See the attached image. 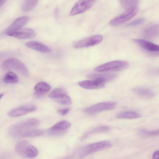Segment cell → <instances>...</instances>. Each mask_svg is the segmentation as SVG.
Segmentation results:
<instances>
[{"instance_id": "cell-1", "label": "cell", "mask_w": 159, "mask_h": 159, "mask_svg": "<svg viewBox=\"0 0 159 159\" xmlns=\"http://www.w3.org/2000/svg\"><path fill=\"white\" fill-rule=\"evenodd\" d=\"M39 123L37 119H26L12 125L8 128V132L13 138L29 137L31 133L36 129Z\"/></svg>"}, {"instance_id": "cell-2", "label": "cell", "mask_w": 159, "mask_h": 159, "mask_svg": "<svg viewBox=\"0 0 159 159\" xmlns=\"http://www.w3.org/2000/svg\"><path fill=\"white\" fill-rule=\"evenodd\" d=\"M112 146L111 142L107 140L90 144L79 149L77 152V156L78 158H82L89 154L109 149Z\"/></svg>"}, {"instance_id": "cell-3", "label": "cell", "mask_w": 159, "mask_h": 159, "mask_svg": "<svg viewBox=\"0 0 159 159\" xmlns=\"http://www.w3.org/2000/svg\"><path fill=\"white\" fill-rule=\"evenodd\" d=\"M1 66L3 70H15L25 77H28L29 75V70L25 66L15 58H11L5 60L2 63Z\"/></svg>"}, {"instance_id": "cell-4", "label": "cell", "mask_w": 159, "mask_h": 159, "mask_svg": "<svg viewBox=\"0 0 159 159\" xmlns=\"http://www.w3.org/2000/svg\"><path fill=\"white\" fill-rule=\"evenodd\" d=\"M17 152L22 157L26 158H32L38 154L36 148L25 140L18 142L16 146Z\"/></svg>"}, {"instance_id": "cell-5", "label": "cell", "mask_w": 159, "mask_h": 159, "mask_svg": "<svg viewBox=\"0 0 159 159\" xmlns=\"http://www.w3.org/2000/svg\"><path fill=\"white\" fill-rule=\"evenodd\" d=\"M129 63L125 61H116L108 62L100 65L95 68L98 72L119 71L128 68Z\"/></svg>"}, {"instance_id": "cell-6", "label": "cell", "mask_w": 159, "mask_h": 159, "mask_svg": "<svg viewBox=\"0 0 159 159\" xmlns=\"http://www.w3.org/2000/svg\"><path fill=\"white\" fill-rule=\"evenodd\" d=\"M138 8L136 6L126 10L120 15L112 19L110 22V25L116 26L128 21L134 17L137 14Z\"/></svg>"}, {"instance_id": "cell-7", "label": "cell", "mask_w": 159, "mask_h": 159, "mask_svg": "<svg viewBox=\"0 0 159 159\" xmlns=\"http://www.w3.org/2000/svg\"><path fill=\"white\" fill-rule=\"evenodd\" d=\"M116 106V103L112 102H105L95 104L84 109V112L89 114H95L101 111L111 110Z\"/></svg>"}, {"instance_id": "cell-8", "label": "cell", "mask_w": 159, "mask_h": 159, "mask_svg": "<svg viewBox=\"0 0 159 159\" xmlns=\"http://www.w3.org/2000/svg\"><path fill=\"white\" fill-rule=\"evenodd\" d=\"M103 38L101 35H94L76 42L73 46L75 48L78 49L93 46L101 42Z\"/></svg>"}, {"instance_id": "cell-9", "label": "cell", "mask_w": 159, "mask_h": 159, "mask_svg": "<svg viewBox=\"0 0 159 159\" xmlns=\"http://www.w3.org/2000/svg\"><path fill=\"white\" fill-rule=\"evenodd\" d=\"M95 0H80L71 9L70 15L75 16L83 13L92 7L95 2Z\"/></svg>"}, {"instance_id": "cell-10", "label": "cell", "mask_w": 159, "mask_h": 159, "mask_svg": "<svg viewBox=\"0 0 159 159\" xmlns=\"http://www.w3.org/2000/svg\"><path fill=\"white\" fill-rule=\"evenodd\" d=\"M71 125V124L68 121L61 120L49 128L48 132L52 135L61 134L65 133L70 127Z\"/></svg>"}, {"instance_id": "cell-11", "label": "cell", "mask_w": 159, "mask_h": 159, "mask_svg": "<svg viewBox=\"0 0 159 159\" xmlns=\"http://www.w3.org/2000/svg\"><path fill=\"white\" fill-rule=\"evenodd\" d=\"M36 108V107L34 105H25L11 110L8 112V115L11 117L20 116L34 111Z\"/></svg>"}, {"instance_id": "cell-12", "label": "cell", "mask_w": 159, "mask_h": 159, "mask_svg": "<svg viewBox=\"0 0 159 159\" xmlns=\"http://www.w3.org/2000/svg\"><path fill=\"white\" fill-rule=\"evenodd\" d=\"M30 17L28 16L19 17L8 26L5 30L6 34H8L20 29L29 21Z\"/></svg>"}, {"instance_id": "cell-13", "label": "cell", "mask_w": 159, "mask_h": 159, "mask_svg": "<svg viewBox=\"0 0 159 159\" xmlns=\"http://www.w3.org/2000/svg\"><path fill=\"white\" fill-rule=\"evenodd\" d=\"M36 35L35 31L31 29H20L8 35L19 39H30L35 37Z\"/></svg>"}, {"instance_id": "cell-14", "label": "cell", "mask_w": 159, "mask_h": 159, "mask_svg": "<svg viewBox=\"0 0 159 159\" xmlns=\"http://www.w3.org/2000/svg\"><path fill=\"white\" fill-rule=\"evenodd\" d=\"M117 75L113 73H104L100 74H90L87 77L94 80H98L105 83L111 81L115 79Z\"/></svg>"}, {"instance_id": "cell-15", "label": "cell", "mask_w": 159, "mask_h": 159, "mask_svg": "<svg viewBox=\"0 0 159 159\" xmlns=\"http://www.w3.org/2000/svg\"><path fill=\"white\" fill-rule=\"evenodd\" d=\"M79 85L84 89H92L103 88L105 83L98 80H85L79 82Z\"/></svg>"}, {"instance_id": "cell-16", "label": "cell", "mask_w": 159, "mask_h": 159, "mask_svg": "<svg viewBox=\"0 0 159 159\" xmlns=\"http://www.w3.org/2000/svg\"><path fill=\"white\" fill-rule=\"evenodd\" d=\"M133 40L146 50L151 51H159V45L149 41L140 39H134Z\"/></svg>"}, {"instance_id": "cell-17", "label": "cell", "mask_w": 159, "mask_h": 159, "mask_svg": "<svg viewBox=\"0 0 159 159\" xmlns=\"http://www.w3.org/2000/svg\"><path fill=\"white\" fill-rule=\"evenodd\" d=\"M26 46L31 48L43 52H50L51 49L42 43L36 41H30L25 43Z\"/></svg>"}, {"instance_id": "cell-18", "label": "cell", "mask_w": 159, "mask_h": 159, "mask_svg": "<svg viewBox=\"0 0 159 159\" xmlns=\"http://www.w3.org/2000/svg\"><path fill=\"white\" fill-rule=\"evenodd\" d=\"M143 35L146 38L150 39L159 37V25H152L146 28L143 31Z\"/></svg>"}, {"instance_id": "cell-19", "label": "cell", "mask_w": 159, "mask_h": 159, "mask_svg": "<svg viewBox=\"0 0 159 159\" xmlns=\"http://www.w3.org/2000/svg\"><path fill=\"white\" fill-rule=\"evenodd\" d=\"M132 91L138 95L145 98H151L154 96V93L146 88L136 87L133 89Z\"/></svg>"}, {"instance_id": "cell-20", "label": "cell", "mask_w": 159, "mask_h": 159, "mask_svg": "<svg viewBox=\"0 0 159 159\" xmlns=\"http://www.w3.org/2000/svg\"><path fill=\"white\" fill-rule=\"evenodd\" d=\"M51 89L50 86L47 83L41 82L37 84L34 86V89L36 92L44 95L49 91Z\"/></svg>"}, {"instance_id": "cell-21", "label": "cell", "mask_w": 159, "mask_h": 159, "mask_svg": "<svg viewBox=\"0 0 159 159\" xmlns=\"http://www.w3.org/2000/svg\"><path fill=\"white\" fill-rule=\"evenodd\" d=\"M110 129L109 126L103 125L96 127L85 134L82 137V139H84L91 134L105 132Z\"/></svg>"}, {"instance_id": "cell-22", "label": "cell", "mask_w": 159, "mask_h": 159, "mask_svg": "<svg viewBox=\"0 0 159 159\" xmlns=\"http://www.w3.org/2000/svg\"><path fill=\"white\" fill-rule=\"evenodd\" d=\"M141 115L138 113L133 111H127L118 114L116 118L119 119H133L140 118Z\"/></svg>"}, {"instance_id": "cell-23", "label": "cell", "mask_w": 159, "mask_h": 159, "mask_svg": "<svg viewBox=\"0 0 159 159\" xmlns=\"http://www.w3.org/2000/svg\"><path fill=\"white\" fill-rule=\"evenodd\" d=\"M38 0H25L22 5V10L25 12H29L33 9L37 5Z\"/></svg>"}, {"instance_id": "cell-24", "label": "cell", "mask_w": 159, "mask_h": 159, "mask_svg": "<svg viewBox=\"0 0 159 159\" xmlns=\"http://www.w3.org/2000/svg\"><path fill=\"white\" fill-rule=\"evenodd\" d=\"M3 81L7 83L16 84L19 81V79L17 75L12 71H9L5 75Z\"/></svg>"}, {"instance_id": "cell-25", "label": "cell", "mask_w": 159, "mask_h": 159, "mask_svg": "<svg viewBox=\"0 0 159 159\" xmlns=\"http://www.w3.org/2000/svg\"><path fill=\"white\" fill-rule=\"evenodd\" d=\"M54 100L58 102L65 105H70L72 102L71 98L66 93L60 95Z\"/></svg>"}, {"instance_id": "cell-26", "label": "cell", "mask_w": 159, "mask_h": 159, "mask_svg": "<svg viewBox=\"0 0 159 159\" xmlns=\"http://www.w3.org/2000/svg\"><path fill=\"white\" fill-rule=\"evenodd\" d=\"M139 1L138 0H120V2L121 5L127 9L136 6Z\"/></svg>"}, {"instance_id": "cell-27", "label": "cell", "mask_w": 159, "mask_h": 159, "mask_svg": "<svg viewBox=\"0 0 159 159\" xmlns=\"http://www.w3.org/2000/svg\"><path fill=\"white\" fill-rule=\"evenodd\" d=\"M65 93V91L63 89L58 88L51 92L49 94L48 96L49 98L54 100L60 95Z\"/></svg>"}, {"instance_id": "cell-28", "label": "cell", "mask_w": 159, "mask_h": 159, "mask_svg": "<svg viewBox=\"0 0 159 159\" xmlns=\"http://www.w3.org/2000/svg\"><path fill=\"white\" fill-rule=\"evenodd\" d=\"M144 19L141 18L134 20L128 24V26H133L140 24L144 21Z\"/></svg>"}, {"instance_id": "cell-29", "label": "cell", "mask_w": 159, "mask_h": 159, "mask_svg": "<svg viewBox=\"0 0 159 159\" xmlns=\"http://www.w3.org/2000/svg\"><path fill=\"white\" fill-rule=\"evenodd\" d=\"M70 109L68 108L60 109L57 110L58 112L61 115H66L70 111Z\"/></svg>"}, {"instance_id": "cell-30", "label": "cell", "mask_w": 159, "mask_h": 159, "mask_svg": "<svg viewBox=\"0 0 159 159\" xmlns=\"http://www.w3.org/2000/svg\"><path fill=\"white\" fill-rule=\"evenodd\" d=\"M146 134L151 135H159V129L154 131H146Z\"/></svg>"}, {"instance_id": "cell-31", "label": "cell", "mask_w": 159, "mask_h": 159, "mask_svg": "<svg viewBox=\"0 0 159 159\" xmlns=\"http://www.w3.org/2000/svg\"><path fill=\"white\" fill-rule=\"evenodd\" d=\"M152 159H159V150L155 151L153 154Z\"/></svg>"}, {"instance_id": "cell-32", "label": "cell", "mask_w": 159, "mask_h": 159, "mask_svg": "<svg viewBox=\"0 0 159 159\" xmlns=\"http://www.w3.org/2000/svg\"><path fill=\"white\" fill-rule=\"evenodd\" d=\"M152 74L159 75V68L153 70L151 71Z\"/></svg>"}, {"instance_id": "cell-33", "label": "cell", "mask_w": 159, "mask_h": 159, "mask_svg": "<svg viewBox=\"0 0 159 159\" xmlns=\"http://www.w3.org/2000/svg\"><path fill=\"white\" fill-rule=\"evenodd\" d=\"M5 1V0H1L0 2V6H1L4 3V2Z\"/></svg>"}, {"instance_id": "cell-34", "label": "cell", "mask_w": 159, "mask_h": 159, "mask_svg": "<svg viewBox=\"0 0 159 159\" xmlns=\"http://www.w3.org/2000/svg\"><path fill=\"white\" fill-rule=\"evenodd\" d=\"M61 159H70V158L69 157H66V158H64Z\"/></svg>"}, {"instance_id": "cell-35", "label": "cell", "mask_w": 159, "mask_h": 159, "mask_svg": "<svg viewBox=\"0 0 159 159\" xmlns=\"http://www.w3.org/2000/svg\"><path fill=\"white\" fill-rule=\"evenodd\" d=\"M3 93H2V94H1L0 95V99H1L2 98V97L3 96Z\"/></svg>"}]
</instances>
